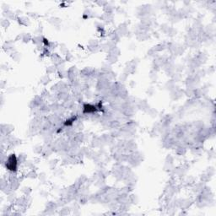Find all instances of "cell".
<instances>
[{"instance_id":"obj_1","label":"cell","mask_w":216,"mask_h":216,"mask_svg":"<svg viewBox=\"0 0 216 216\" xmlns=\"http://www.w3.org/2000/svg\"><path fill=\"white\" fill-rule=\"evenodd\" d=\"M17 162L18 161L14 155H10V156H8L6 161V167H8V169L10 172H15L17 169Z\"/></svg>"},{"instance_id":"obj_2","label":"cell","mask_w":216,"mask_h":216,"mask_svg":"<svg viewBox=\"0 0 216 216\" xmlns=\"http://www.w3.org/2000/svg\"><path fill=\"white\" fill-rule=\"evenodd\" d=\"M96 111V107L95 105H92L90 104H86L84 105V112L85 113H92Z\"/></svg>"}]
</instances>
